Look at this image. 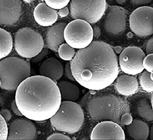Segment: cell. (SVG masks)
<instances>
[{"label":"cell","mask_w":153,"mask_h":140,"mask_svg":"<svg viewBox=\"0 0 153 140\" xmlns=\"http://www.w3.org/2000/svg\"><path fill=\"white\" fill-rule=\"evenodd\" d=\"M70 62L76 82L91 90L109 87L119 74L117 54L111 45L103 42L93 41L87 47L79 50Z\"/></svg>","instance_id":"1"},{"label":"cell","mask_w":153,"mask_h":140,"mask_svg":"<svg viewBox=\"0 0 153 140\" xmlns=\"http://www.w3.org/2000/svg\"><path fill=\"white\" fill-rule=\"evenodd\" d=\"M15 100L23 115L36 121L50 119L62 101L57 83L41 75L30 76L22 82L16 92Z\"/></svg>","instance_id":"2"},{"label":"cell","mask_w":153,"mask_h":140,"mask_svg":"<svg viewBox=\"0 0 153 140\" xmlns=\"http://www.w3.org/2000/svg\"><path fill=\"white\" fill-rule=\"evenodd\" d=\"M88 115L97 122L109 121L122 124L120 118L123 114L130 113V106L126 101L110 95L95 97L87 105Z\"/></svg>","instance_id":"3"},{"label":"cell","mask_w":153,"mask_h":140,"mask_svg":"<svg viewBox=\"0 0 153 140\" xmlns=\"http://www.w3.org/2000/svg\"><path fill=\"white\" fill-rule=\"evenodd\" d=\"M50 119L51 125L56 130L74 134L83 125L84 114L79 104L63 101L58 111Z\"/></svg>","instance_id":"4"},{"label":"cell","mask_w":153,"mask_h":140,"mask_svg":"<svg viewBox=\"0 0 153 140\" xmlns=\"http://www.w3.org/2000/svg\"><path fill=\"white\" fill-rule=\"evenodd\" d=\"M30 63L20 57H8L0 62L1 87L9 91L16 90L22 82L30 77Z\"/></svg>","instance_id":"5"},{"label":"cell","mask_w":153,"mask_h":140,"mask_svg":"<svg viewBox=\"0 0 153 140\" xmlns=\"http://www.w3.org/2000/svg\"><path fill=\"white\" fill-rule=\"evenodd\" d=\"M14 48L18 54L32 58L43 50L44 41L40 34L30 28L20 29L14 35Z\"/></svg>","instance_id":"6"},{"label":"cell","mask_w":153,"mask_h":140,"mask_svg":"<svg viewBox=\"0 0 153 140\" xmlns=\"http://www.w3.org/2000/svg\"><path fill=\"white\" fill-rule=\"evenodd\" d=\"M106 6V0H71V16L74 20L81 19L95 24L102 17Z\"/></svg>","instance_id":"7"},{"label":"cell","mask_w":153,"mask_h":140,"mask_svg":"<svg viewBox=\"0 0 153 140\" xmlns=\"http://www.w3.org/2000/svg\"><path fill=\"white\" fill-rule=\"evenodd\" d=\"M64 36L68 45L80 50L87 47L92 42L94 32L89 23L81 19H74L67 24Z\"/></svg>","instance_id":"8"},{"label":"cell","mask_w":153,"mask_h":140,"mask_svg":"<svg viewBox=\"0 0 153 140\" xmlns=\"http://www.w3.org/2000/svg\"><path fill=\"white\" fill-rule=\"evenodd\" d=\"M131 31L136 35L147 37L153 34V8L149 6L138 7L129 17Z\"/></svg>","instance_id":"9"},{"label":"cell","mask_w":153,"mask_h":140,"mask_svg":"<svg viewBox=\"0 0 153 140\" xmlns=\"http://www.w3.org/2000/svg\"><path fill=\"white\" fill-rule=\"evenodd\" d=\"M146 54L140 48L130 46L126 48L120 54L118 64L126 74L135 75L144 70L143 65Z\"/></svg>","instance_id":"10"},{"label":"cell","mask_w":153,"mask_h":140,"mask_svg":"<svg viewBox=\"0 0 153 140\" xmlns=\"http://www.w3.org/2000/svg\"><path fill=\"white\" fill-rule=\"evenodd\" d=\"M128 14L123 7L112 6L109 8L104 22V27L108 33L118 35L126 29Z\"/></svg>","instance_id":"11"},{"label":"cell","mask_w":153,"mask_h":140,"mask_svg":"<svg viewBox=\"0 0 153 140\" xmlns=\"http://www.w3.org/2000/svg\"><path fill=\"white\" fill-rule=\"evenodd\" d=\"M91 139L125 140V135L118 123L112 121H103L93 128Z\"/></svg>","instance_id":"12"},{"label":"cell","mask_w":153,"mask_h":140,"mask_svg":"<svg viewBox=\"0 0 153 140\" xmlns=\"http://www.w3.org/2000/svg\"><path fill=\"white\" fill-rule=\"evenodd\" d=\"M37 137L36 128L30 120L20 118L11 123L7 140H35Z\"/></svg>","instance_id":"13"},{"label":"cell","mask_w":153,"mask_h":140,"mask_svg":"<svg viewBox=\"0 0 153 140\" xmlns=\"http://www.w3.org/2000/svg\"><path fill=\"white\" fill-rule=\"evenodd\" d=\"M22 4L20 0H0V23L13 26L21 17Z\"/></svg>","instance_id":"14"},{"label":"cell","mask_w":153,"mask_h":140,"mask_svg":"<svg viewBox=\"0 0 153 140\" xmlns=\"http://www.w3.org/2000/svg\"><path fill=\"white\" fill-rule=\"evenodd\" d=\"M33 15L36 22L44 27L52 26L57 21L58 17L56 10L49 7L45 2L39 3L35 7Z\"/></svg>","instance_id":"15"},{"label":"cell","mask_w":153,"mask_h":140,"mask_svg":"<svg viewBox=\"0 0 153 140\" xmlns=\"http://www.w3.org/2000/svg\"><path fill=\"white\" fill-rule=\"evenodd\" d=\"M67 25L65 22L58 23L49 28L47 31V45L49 49L54 52H58L59 48L65 42L64 32Z\"/></svg>","instance_id":"16"},{"label":"cell","mask_w":153,"mask_h":140,"mask_svg":"<svg viewBox=\"0 0 153 140\" xmlns=\"http://www.w3.org/2000/svg\"><path fill=\"white\" fill-rule=\"evenodd\" d=\"M64 71V68L62 63L53 57L44 61L39 69L41 75L49 78L55 82L61 79Z\"/></svg>","instance_id":"17"},{"label":"cell","mask_w":153,"mask_h":140,"mask_svg":"<svg viewBox=\"0 0 153 140\" xmlns=\"http://www.w3.org/2000/svg\"><path fill=\"white\" fill-rule=\"evenodd\" d=\"M114 81L116 90L122 95L129 96L135 94L138 91V80L134 75L123 74L117 77Z\"/></svg>","instance_id":"18"},{"label":"cell","mask_w":153,"mask_h":140,"mask_svg":"<svg viewBox=\"0 0 153 140\" xmlns=\"http://www.w3.org/2000/svg\"><path fill=\"white\" fill-rule=\"evenodd\" d=\"M126 132L131 138L136 140H146L149 136V128L143 121L134 119L126 127Z\"/></svg>","instance_id":"19"},{"label":"cell","mask_w":153,"mask_h":140,"mask_svg":"<svg viewBox=\"0 0 153 140\" xmlns=\"http://www.w3.org/2000/svg\"><path fill=\"white\" fill-rule=\"evenodd\" d=\"M60 92L62 101L75 102L78 100L81 91L75 84L66 80H61L57 83Z\"/></svg>","instance_id":"20"},{"label":"cell","mask_w":153,"mask_h":140,"mask_svg":"<svg viewBox=\"0 0 153 140\" xmlns=\"http://www.w3.org/2000/svg\"><path fill=\"white\" fill-rule=\"evenodd\" d=\"M1 60L5 58L10 54L13 46V38L10 34L2 28L0 29Z\"/></svg>","instance_id":"21"},{"label":"cell","mask_w":153,"mask_h":140,"mask_svg":"<svg viewBox=\"0 0 153 140\" xmlns=\"http://www.w3.org/2000/svg\"><path fill=\"white\" fill-rule=\"evenodd\" d=\"M137 112L140 117L148 121H153V109L151 102L143 98L138 101L137 106Z\"/></svg>","instance_id":"22"},{"label":"cell","mask_w":153,"mask_h":140,"mask_svg":"<svg viewBox=\"0 0 153 140\" xmlns=\"http://www.w3.org/2000/svg\"><path fill=\"white\" fill-rule=\"evenodd\" d=\"M139 78L142 89L147 93H153V72H148L144 69L140 74Z\"/></svg>","instance_id":"23"},{"label":"cell","mask_w":153,"mask_h":140,"mask_svg":"<svg viewBox=\"0 0 153 140\" xmlns=\"http://www.w3.org/2000/svg\"><path fill=\"white\" fill-rule=\"evenodd\" d=\"M58 55L62 60L64 61H70L75 56V49L71 47L66 43H64L59 48Z\"/></svg>","instance_id":"24"},{"label":"cell","mask_w":153,"mask_h":140,"mask_svg":"<svg viewBox=\"0 0 153 140\" xmlns=\"http://www.w3.org/2000/svg\"><path fill=\"white\" fill-rule=\"evenodd\" d=\"M48 6L55 10H59L68 5L71 0H44Z\"/></svg>","instance_id":"25"},{"label":"cell","mask_w":153,"mask_h":140,"mask_svg":"<svg viewBox=\"0 0 153 140\" xmlns=\"http://www.w3.org/2000/svg\"><path fill=\"white\" fill-rule=\"evenodd\" d=\"M143 65L145 70L148 72H153V54L147 55L143 60Z\"/></svg>","instance_id":"26"},{"label":"cell","mask_w":153,"mask_h":140,"mask_svg":"<svg viewBox=\"0 0 153 140\" xmlns=\"http://www.w3.org/2000/svg\"><path fill=\"white\" fill-rule=\"evenodd\" d=\"M7 122L3 117L1 115V140H6L8 139L9 128H8Z\"/></svg>","instance_id":"27"},{"label":"cell","mask_w":153,"mask_h":140,"mask_svg":"<svg viewBox=\"0 0 153 140\" xmlns=\"http://www.w3.org/2000/svg\"><path fill=\"white\" fill-rule=\"evenodd\" d=\"M49 51L48 49H44L39 52L38 55L32 57L31 60V62L33 63H39L42 60L49 54Z\"/></svg>","instance_id":"28"},{"label":"cell","mask_w":153,"mask_h":140,"mask_svg":"<svg viewBox=\"0 0 153 140\" xmlns=\"http://www.w3.org/2000/svg\"><path fill=\"white\" fill-rule=\"evenodd\" d=\"M64 73L65 76L69 80L73 81H76L75 78L73 76L70 62H67L66 63L64 68Z\"/></svg>","instance_id":"29"},{"label":"cell","mask_w":153,"mask_h":140,"mask_svg":"<svg viewBox=\"0 0 153 140\" xmlns=\"http://www.w3.org/2000/svg\"><path fill=\"white\" fill-rule=\"evenodd\" d=\"M47 140H71L68 135H64L61 133H54L48 137Z\"/></svg>","instance_id":"30"},{"label":"cell","mask_w":153,"mask_h":140,"mask_svg":"<svg viewBox=\"0 0 153 140\" xmlns=\"http://www.w3.org/2000/svg\"><path fill=\"white\" fill-rule=\"evenodd\" d=\"M133 121V119L132 116L128 112L123 114L120 118V121L122 124L126 126L131 124Z\"/></svg>","instance_id":"31"},{"label":"cell","mask_w":153,"mask_h":140,"mask_svg":"<svg viewBox=\"0 0 153 140\" xmlns=\"http://www.w3.org/2000/svg\"><path fill=\"white\" fill-rule=\"evenodd\" d=\"M153 0H131V3L138 7L146 6L153 2Z\"/></svg>","instance_id":"32"},{"label":"cell","mask_w":153,"mask_h":140,"mask_svg":"<svg viewBox=\"0 0 153 140\" xmlns=\"http://www.w3.org/2000/svg\"><path fill=\"white\" fill-rule=\"evenodd\" d=\"M0 113H1V115L3 117L5 120L7 122L9 121L11 119L12 114L9 110L6 109H1Z\"/></svg>","instance_id":"33"},{"label":"cell","mask_w":153,"mask_h":140,"mask_svg":"<svg viewBox=\"0 0 153 140\" xmlns=\"http://www.w3.org/2000/svg\"><path fill=\"white\" fill-rule=\"evenodd\" d=\"M11 108L13 112L16 116L20 117L23 116L22 114L21 113V112H20V110H19V108H18L17 105L16 103L15 99L12 102L11 104Z\"/></svg>","instance_id":"34"},{"label":"cell","mask_w":153,"mask_h":140,"mask_svg":"<svg viewBox=\"0 0 153 140\" xmlns=\"http://www.w3.org/2000/svg\"><path fill=\"white\" fill-rule=\"evenodd\" d=\"M146 54H153V36L150 38L147 42L146 48Z\"/></svg>","instance_id":"35"},{"label":"cell","mask_w":153,"mask_h":140,"mask_svg":"<svg viewBox=\"0 0 153 140\" xmlns=\"http://www.w3.org/2000/svg\"><path fill=\"white\" fill-rule=\"evenodd\" d=\"M69 13V8L66 7L62 9L59 10L58 14L61 17L64 18L68 16Z\"/></svg>","instance_id":"36"},{"label":"cell","mask_w":153,"mask_h":140,"mask_svg":"<svg viewBox=\"0 0 153 140\" xmlns=\"http://www.w3.org/2000/svg\"><path fill=\"white\" fill-rule=\"evenodd\" d=\"M114 51L116 54H120L123 51L121 47L120 46H116L114 49Z\"/></svg>","instance_id":"37"},{"label":"cell","mask_w":153,"mask_h":140,"mask_svg":"<svg viewBox=\"0 0 153 140\" xmlns=\"http://www.w3.org/2000/svg\"><path fill=\"white\" fill-rule=\"evenodd\" d=\"M149 137L150 140H153V124L149 129Z\"/></svg>","instance_id":"38"},{"label":"cell","mask_w":153,"mask_h":140,"mask_svg":"<svg viewBox=\"0 0 153 140\" xmlns=\"http://www.w3.org/2000/svg\"><path fill=\"white\" fill-rule=\"evenodd\" d=\"M116 2L118 4H123L126 1V0H115Z\"/></svg>","instance_id":"39"},{"label":"cell","mask_w":153,"mask_h":140,"mask_svg":"<svg viewBox=\"0 0 153 140\" xmlns=\"http://www.w3.org/2000/svg\"><path fill=\"white\" fill-rule=\"evenodd\" d=\"M23 1H25V2H26V3H29L33 2L34 0H23Z\"/></svg>","instance_id":"40"},{"label":"cell","mask_w":153,"mask_h":140,"mask_svg":"<svg viewBox=\"0 0 153 140\" xmlns=\"http://www.w3.org/2000/svg\"><path fill=\"white\" fill-rule=\"evenodd\" d=\"M151 103L152 106V108L153 109V97H152V101H151Z\"/></svg>","instance_id":"41"}]
</instances>
